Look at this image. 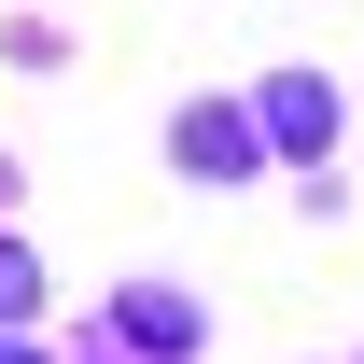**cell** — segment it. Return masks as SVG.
<instances>
[{"instance_id": "1", "label": "cell", "mask_w": 364, "mask_h": 364, "mask_svg": "<svg viewBox=\"0 0 364 364\" xmlns=\"http://www.w3.org/2000/svg\"><path fill=\"white\" fill-rule=\"evenodd\" d=\"M168 154H182V182H252V168H267V127H252L238 98H196Z\"/></svg>"}, {"instance_id": "2", "label": "cell", "mask_w": 364, "mask_h": 364, "mask_svg": "<svg viewBox=\"0 0 364 364\" xmlns=\"http://www.w3.org/2000/svg\"><path fill=\"white\" fill-rule=\"evenodd\" d=\"M112 350L182 364V350H196V294H168V280H127V294H112Z\"/></svg>"}, {"instance_id": "3", "label": "cell", "mask_w": 364, "mask_h": 364, "mask_svg": "<svg viewBox=\"0 0 364 364\" xmlns=\"http://www.w3.org/2000/svg\"><path fill=\"white\" fill-rule=\"evenodd\" d=\"M252 127H267V154H322V140H336V85H322V70H280V85L252 98Z\"/></svg>"}, {"instance_id": "4", "label": "cell", "mask_w": 364, "mask_h": 364, "mask_svg": "<svg viewBox=\"0 0 364 364\" xmlns=\"http://www.w3.org/2000/svg\"><path fill=\"white\" fill-rule=\"evenodd\" d=\"M43 309V267H28V238H0V322H28Z\"/></svg>"}, {"instance_id": "5", "label": "cell", "mask_w": 364, "mask_h": 364, "mask_svg": "<svg viewBox=\"0 0 364 364\" xmlns=\"http://www.w3.org/2000/svg\"><path fill=\"white\" fill-rule=\"evenodd\" d=\"M0 364H43V350H28V322H0Z\"/></svg>"}]
</instances>
